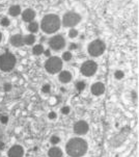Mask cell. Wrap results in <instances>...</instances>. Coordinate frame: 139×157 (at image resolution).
<instances>
[{
    "instance_id": "cell-5",
    "label": "cell",
    "mask_w": 139,
    "mask_h": 157,
    "mask_svg": "<svg viewBox=\"0 0 139 157\" xmlns=\"http://www.w3.org/2000/svg\"><path fill=\"white\" fill-rule=\"evenodd\" d=\"M46 70L51 74L57 73L62 68V62L59 57H50L46 63Z\"/></svg>"
},
{
    "instance_id": "cell-20",
    "label": "cell",
    "mask_w": 139,
    "mask_h": 157,
    "mask_svg": "<svg viewBox=\"0 0 139 157\" xmlns=\"http://www.w3.org/2000/svg\"><path fill=\"white\" fill-rule=\"evenodd\" d=\"M76 87L78 90H83L85 89V83L83 81H79L78 83L76 84Z\"/></svg>"
},
{
    "instance_id": "cell-17",
    "label": "cell",
    "mask_w": 139,
    "mask_h": 157,
    "mask_svg": "<svg viewBox=\"0 0 139 157\" xmlns=\"http://www.w3.org/2000/svg\"><path fill=\"white\" fill-rule=\"evenodd\" d=\"M36 41V38H34L33 34H28L24 38V44H27V45H32Z\"/></svg>"
},
{
    "instance_id": "cell-3",
    "label": "cell",
    "mask_w": 139,
    "mask_h": 157,
    "mask_svg": "<svg viewBox=\"0 0 139 157\" xmlns=\"http://www.w3.org/2000/svg\"><path fill=\"white\" fill-rule=\"evenodd\" d=\"M16 65V57L10 53H4L0 55V70L10 71Z\"/></svg>"
},
{
    "instance_id": "cell-21",
    "label": "cell",
    "mask_w": 139,
    "mask_h": 157,
    "mask_svg": "<svg viewBox=\"0 0 139 157\" xmlns=\"http://www.w3.org/2000/svg\"><path fill=\"white\" fill-rule=\"evenodd\" d=\"M62 58H63V60H66V62H69V60L72 58V54L70 52H65L62 54Z\"/></svg>"
},
{
    "instance_id": "cell-33",
    "label": "cell",
    "mask_w": 139,
    "mask_h": 157,
    "mask_svg": "<svg viewBox=\"0 0 139 157\" xmlns=\"http://www.w3.org/2000/svg\"><path fill=\"white\" fill-rule=\"evenodd\" d=\"M1 38H2V36H1V33H0V41H1Z\"/></svg>"
},
{
    "instance_id": "cell-1",
    "label": "cell",
    "mask_w": 139,
    "mask_h": 157,
    "mask_svg": "<svg viewBox=\"0 0 139 157\" xmlns=\"http://www.w3.org/2000/svg\"><path fill=\"white\" fill-rule=\"evenodd\" d=\"M87 151V144L82 138H72L66 144V153L72 157L83 156Z\"/></svg>"
},
{
    "instance_id": "cell-8",
    "label": "cell",
    "mask_w": 139,
    "mask_h": 157,
    "mask_svg": "<svg viewBox=\"0 0 139 157\" xmlns=\"http://www.w3.org/2000/svg\"><path fill=\"white\" fill-rule=\"evenodd\" d=\"M49 45L52 49L54 50H60L65 47L66 45V42H65V39L62 38L61 36H55L50 40L49 42Z\"/></svg>"
},
{
    "instance_id": "cell-6",
    "label": "cell",
    "mask_w": 139,
    "mask_h": 157,
    "mask_svg": "<svg viewBox=\"0 0 139 157\" xmlns=\"http://www.w3.org/2000/svg\"><path fill=\"white\" fill-rule=\"evenodd\" d=\"M80 16L76 13H66V14L63 16V19H62V23L63 26L66 27H73V26L77 25L80 21Z\"/></svg>"
},
{
    "instance_id": "cell-9",
    "label": "cell",
    "mask_w": 139,
    "mask_h": 157,
    "mask_svg": "<svg viewBox=\"0 0 139 157\" xmlns=\"http://www.w3.org/2000/svg\"><path fill=\"white\" fill-rule=\"evenodd\" d=\"M74 131L77 134H85L88 131V124L85 121H79L75 124L74 126Z\"/></svg>"
},
{
    "instance_id": "cell-27",
    "label": "cell",
    "mask_w": 139,
    "mask_h": 157,
    "mask_svg": "<svg viewBox=\"0 0 139 157\" xmlns=\"http://www.w3.org/2000/svg\"><path fill=\"white\" fill-rule=\"evenodd\" d=\"M42 90H43L44 93H49V92H50V86H49V84H45V86H43Z\"/></svg>"
},
{
    "instance_id": "cell-22",
    "label": "cell",
    "mask_w": 139,
    "mask_h": 157,
    "mask_svg": "<svg viewBox=\"0 0 139 157\" xmlns=\"http://www.w3.org/2000/svg\"><path fill=\"white\" fill-rule=\"evenodd\" d=\"M114 76H115L116 79H122V77H124V72H122V71H116L115 74H114Z\"/></svg>"
},
{
    "instance_id": "cell-12",
    "label": "cell",
    "mask_w": 139,
    "mask_h": 157,
    "mask_svg": "<svg viewBox=\"0 0 139 157\" xmlns=\"http://www.w3.org/2000/svg\"><path fill=\"white\" fill-rule=\"evenodd\" d=\"M34 17H36V13H34L33 10H30V9L25 10L23 12V14H22L23 20L26 21V22H31V21L34 19Z\"/></svg>"
},
{
    "instance_id": "cell-2",
    "label": "cell",
    "mask_w": 139,
    "mask_h": 157,
    "mask_svg": "<svg viewBox=\"0 0 139 157\" xmlns=\"http://www.w3.org/2000/svg\"><path fill=\"white\" fill-rule=\"evenodd\" d=\"M42 29L46 33H53L60 27V20L56 15H47L42 20Z\"/></svg>"
},
{
    "instance_id": "cell-23",
    "label": "cell",
    "mask_w": 139,
    "mask_h": 157,
    "mask_svg": "<svg viewBox=\"0 0 139 157\" xmlns=\"http://www.w3.org/2000/svg\"><path fill=\"white\" fill-rule=\"evenodd\" d=\"M60 140V138L58 136H55V135H53V136L51 137V143L53 144V145H55V144H58Z\"/></svg>"
},
{
    "instance_id": "cell-25",
    "label": "cell",
    "mask_w": 139,
    "mask_h": 157,
    "mask_svg": "<svg viewBox=\"0 0 139 157\" xmlns=\"http://www.w3.org/2000/svg\"><path fill=\"white\" fill-rule=\"evenodd\" d=\"M7 121H9L7 116H1V117H0V122H1L2 124H6Z\"/></svg>"
},
{
    "instance_id": "cell-16",
    "label": "cell",
    "mask_w": 139,
    "mask_h": 157,
    "mask_svg": "<svg viewBox=\"0 0 139 157\" xmlns=\"http://www.w3.org/2000/svg\"><path fill=\"white\" fill-rule=\"evenodd\" d=\"M21 13V9L20 6H18V5H13L12 7L9 9V14L12 16H18L19 14Z\"/></svg>"
},
{
    "instance_id": "cell-29",
    "label": "cell",
    "mask_w": 139,
    "mask_h": 157,
    "mask_svg": "<svg viewBox=\"0 0 139 157\" xmlns=\"http://www.w3.org/2000/svg\"><path fill=\"white\" fill-rule=\"evenodd\" d=\"M49 118L50 119H56V113L54 111H51V113H49Z\"/></svg>"
},
{
    "instance_id": "cell-13",
    "label": "cell",
    "mask_w": 139,
    "mask_h": 157,
    "mask_svg": "<svg viewBox=\"0 0 139 157\" xmlns=\"http://www.w3.org/2000/svg\"><path fill=\"white\" fill-rule=\"evenodd\" d=\"M10 43L16 47H20L24 44V38L20 34H15L10 38Z\"/></svg>"
},
{
    "instance_id": "cell-19",
    "label": "cell",
    "mask_w": 139,
    "mask_h": 157,
    "mask_svg": "<svg viewBox=\"0 0 139 157\" xmlns=\"http://www.w3.org/2000/svg\"><path fill=\"white\" fill-rule=\"evenodd\" d=\"M43 52H44V48H43L42 45H36V46H34V48H33V53L36 55L42 54Z\"/></svg>"
},
{
    "instance_id": "cell-28",
    "label": "cell",
    "mask_w": 139,
    "mask_h": 157,
    "mask_svg": "<svg viewBox=\"0 0 139 157\" xmlns=\"http://www.w3.org/2000/svg\"><path fill=\"white\" fill-rule=\"evenodd\" d=\"M61 113H62L63 114H68L70 113V107L69 106H65V107L61 109Z\"/></svg>"
},
{
    "instance_id": "cell-18",
    "label": "cell",
    "mask_w": 139,
    "mask_h": 157,
    "mask_svg": "<svg viewBox=\"0 0 139 157\" xmlns=\"http://www.w3.org/2000/svg\"><path fill=\"white\" fill-rule=\"evenodd\" d=\"M28 29L30 33H36L39 29V24L36 22H30V24L28 25Z\"/></svg>"
},
{
    "instance_id": "cell-14",
    "label": "cell",
    "mask_w": 139,
    "mask_h": 157,
    "mask_svg": "<svg viewBox=\"0 0 139 157\" xmlns=\"http://www.w3.org/2000/svg\"><path fill=\"white\" fill-rule=\"evenodd\" d=\"M72 79V75L71 73L68 71H62L61 73L59 74V80L61 82H63V83H66V82H69L70 80Z\"/></svg>"
},
{
    "instance_id": "cell-10",
    "label": "cell",
    "mask_w": 139,
    "mask_h": 157,
    "mask_svg": "<svg viewBox=\"0 0 139 157\" xmlns=\"http://www.w3.org/2000/svg\"><path fill=\"white\" fill-rule=\"evenodd\" d=\"M24 154V150L21 146H13L9 151V157H22Z\"/></svg>"
},
{
    "instance_id": "cell-15",
    "label": "cell",
    "mask_w": 139,
    "mask_h": 157,
    "mask_svg": "<svg viewBox=\"0 0 139 157\" xmlns=\"http://www.w3.org/2000/svg\"><path fill=\"white\" fill-rule=\"evenodd\" d=\"M61 156H62V152H61L59 148L54 147L49 150V157H61Z\"/></svg>"
},
{
    "instance_id": "cell-7",
    "label": "cell",
    "mask_w": 139,
    "mask_h": 157,
    "mask_svg": "<svg viewBox=\"0 0 139 157\" xmlns=\"http://www.w3.org/2000/svg\"><path fill=\"white\" fill-rule=\"evenodd\" d=\"M97 63H96L93 60H87L85 62L81 67V72L84 76H92L96 73L97 71Z\"/></svg>"
},
{
    "instance_id": "cell-4",
    "label": "cell",
    "mask_w": 139,
    "mask_h": 157,
    "mask_svg": "<svg viewBox=\"0 0 139 157\" xmlns=\"http://www.w3.org/2000/svg\"><path fill=\"white\" fill-rule=\"evenodd\" d=\"M105 44L100 40H96V41L92 42L88 46V53L92 56H99V55L103 54V52L105 51Z\"/></svg>"
},
{
    "instance_id": "cell-31",
    "label": "cell",
    "mask_w": 139,
    "mask_h": 157,
    "mask_svg": "<svg viewBox=\"0 0 139 157\" xmlns=\"http://www.w3.org/2000/svg\"><path fill=\"white\" fill-rule=\"evenodd\" d=\"M76 48H77L76 44H71V45H70V49H76Z\"/></svg>"
},
{
    "instance_id": "cell-11",
    "label": "cell",
    "mask_w": 139,
    "mask_h": 157,
    "mask_svg": "<svg viewBox=\"0 0 139 157\" xmlns=\"http://www.w3.org/2000/svg\"><path fill=\"white\" fill-rule=\"evenodd\" d=\"M104 90H105V86H104V84L102 82H97V83H95L92 86V93L96 96L102 95L104 93Z\"/></svg>"
},
{
    "instance_id": "cell-30",
    "label": "cell",
    "mask_w": 139,
    "mask_h": 157,
    "mask_svg": "<svg viewBox=\"0 0 139 157\" xmlns=\"http://www.w3.org/2000/svg\"><path fill=\"white\" fill-rule=\"evenodd\" d=\"M10 87H12V86H10V84H5V86H4V90H6V92H9V90H10Z\"/></svg>"
},
{
    "instance_id": "cell-32",
    "label": "cell",
    "mask_w": 139,
    "mask_h": 157,
    "mask_svg": "<svg viewBox=\"0 0 139 157\" xmlns=\"http://www.w3.org/2000/svg\"><path fill=\"white\" fill-rule=\"evenodd\" d=\"M45 54H46V55H50V52L49 51H46V52H45Z\"/></svg>"
},
{
    "instance_id": "cell-26",
    "label": "cell",
    "mask_w": 139,
    "mask_h": 157,
    "mask_svg": "<svg viewBox=\"0 0 139 157\" xmlns=\"http://www.w3.org/2000/svg\"><path fill=\"white\" fill-rule=\"evenodd\" d=\"M9 20L7 19V18H3V19L1 20V25L2 26H9Z\"/></svg>"
},
{
    "instance_id": "cell-24",
    "label": "cell",
    "mask_w": 139,
    "mask_h": 157,
    "mask_svg": "<svg viewBox=\"0 0 139 157\" xmlns=\"http://www.w3.org/2000/svg\"><path fill=\"white\" fill-rule=\"evenodd\" d=\"M77 34H78V33H77V30H75V29H72V30L70 31L69 36H70V38H76Z\"/></svg>"
}]
</instances>
